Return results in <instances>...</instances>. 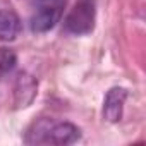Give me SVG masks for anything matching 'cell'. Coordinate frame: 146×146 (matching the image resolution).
Returning <instances> with one entry per match:
<instances>
[{"mask_svg":"<svg viewBox=\"0 0 146 146\" xmlns=\"http://www.w3.org/2000/svg\"><path fill=\"white\" fill-rule=\"evenodd\" d=\"M95 28V0H78L65 17V29L72 35H88Z\"/></svg>","mask_w":146,"mask_h":146,"instance_id":"1","label":"cell"},{"mask_svg":"<svg viewBox=\"0 0 146 146\" xmlns=\"http://www.w3.org/2000/svg\"><path fill=\"white\" fill-rule=\"evenodd\" d=\"M127 98V91L124 88H112L103 102V117L108 122H119L122 119L124 103Z\"/></svg>","mask_w":146,"mask_h":146,"instance_id":"2","label":"cell"},{"mask_svg":"<svg viewBox=\"0 0 146 146\" xmlns=\"http://www.w3.org/2000/svg\"><path fill=\"white\" fill-rule=\"evenodd\" d=\"M45 141L53 143V144H72L81 137L79 127H76L70 122H58L52 127L46 129Z\"/></svg>","mask_w":146,"mask_h":146,"instance_id":"3","label":"cell"},{"mask_svg":"<svg viewBox=\"0 0 146 146\" xmlns=\"http://www.w3.org/2000/svg\"><path fill=\"white\" fill-rule=\"evenodd\" d=\"M62 12L60 11H52V9H41L36 7V12L31 17V29L35 33H45L50 31L60 19Z\"/></svg>","mask_w":146,"mask_h":146,"instance_id":"4","label":"cell"},{"mask_svg":"<svg viewBox=\"0 0 146 146\" xmlns=\"http://www.w3.org/2000/svg\"><path fill=\"white\" fill-rule=\"evenodd\" d=\"M36 95V81L28 74H19L16 83V103L17 107H28Z\"/></svg>","mask_w":146,"mask_h":146,"instance_id":"5","label":"cell"},{"mask_svg":"<svg viewBox=\"0 0 146 146\" xmlns=\"http://www.w3.org/2000/svg\"><path fill=\"white\" fill-rule=\"evenodd\" d=\"M21 31V21L12 11H0V41H12Z\"/></svg>","mask_w":146,"mask_h":146,"instance_id":"6","label":"cell"},{"mask_svg":"<svg viewBox=\"0 0 146 146\" xmlns=\"http://www.w3.org/2000/svg\"><path fill=\"white\" fill-rule=\"evenodd\" d=\"M16 65V53L9 48H0V72H7Z\"/></svg>","mask_w":146,"mask_h":146,"instance_id":"7","label":"cell"},{"mask_svg":"<svg viewBox=\"0 0 146 146\" xmlns=\"http://www.w3.org/2000/svg\"><path fill=\"white\" fill-rule=\"evenodd\" d=\"M36 7H41V9H52V11H64V5H65V0H35Z\"/></svg>","mask_w":146,"mask_h":146,"instance_id":"8","label":"cell"}]
</instances>
